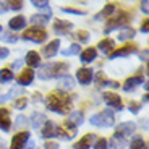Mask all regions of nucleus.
Listing matches in <instances>:
<instances>
[{
	"instance_id": "nucleus-3",
	"label": "nucleus",
	"mask_w": 149,
	"mask_h": 149,
	"mask_svg": "<svg viewBox=\"0 0 149 149\" xmlns=\"http://www.w3.org/2000/svg\"><path fill=\"white\" fill-rule=\"evenodd\" d=\"M113 122H115V118H113L112 110H102L91 117V125L99 127V128H109L113 125Z\"/></svg>"
},
{
	"instance_id": "nucleus-50",
	"label": "nucleus",
	"mask_w": 149,
	"mask_h": 149,
	"mask_svg": "<svg viewBox=\"0 0 149 149\" xmlns=\"http://www.w3.org/2000/svg\"><path fill=\"white\" fill-rule=\"evenodd\" d=\"M0 149H5L3 148V143H2V141H0Z\"/></svg>"
},
{
	"instance_id": "nucleus-25",
	"label": "nucleus",
	"mask_w": 149,
	"mask_h": 149,
	"mask_svg": "<svg viewBox=\"0 0 149 149\" xmlns=\"http://www.w3.org/2000/svg\"><path fill=\"white\" fill-rule=\"evenodd\" d=\"M113 45H115V44H113V41H112V39H104V41L99 42V45H97V47H99V50H102L104 54H109V55H110Z\"/></svg>"
},
{
	"instance_id": "nucleus-38",
	"label": "nucleus",
	"mask_w": 149,
	"mask_h": 149,
	"mask_svg": "<svg viewBox=\"0 0 149 149\" xmlns=\"http://www.w3.org/2000/svg\"><path fill=\"white\" fill-rule=\"evenodd\" d=\"M62 11L63 13H73V15H86V11H83V10H76V8H62Z\"/></svg>"
},
{
	"instance_id": "nucleus-39",
	"label": "nucleus",
	"mask_w": 149,
	"mask_h": 149,
	"mask_svg": "<svg viewBox=\"0 0 149 149\" xmlns=\"http://www.w3.org/2000/svg\"><path fill=\"white\" fill-rule=\"evenodd\" d=\"M23 2H8V10H21Z\"/></svg>"
},
{
	"instance_id": "nucleus-45",
	"label": "nucleus",
	"mask_w": 149,
	"mask_h": 149,
	"mask_svg": "<svg viewBox=\"0 0 149 149\" xmlns=\"http://www.w3.org/2000/svg\"><path fill=\"white\" fill-rule=\"evenodd\" d=\"M21 65H23V60H16V62H13V63H11V68L18 70V68L21 67Z\"/></svg>"
},
{
	"instance_id": "nucleus-5",
	"label": "nucleus",
	"mask_w": 149,
	"mask_h": 149,
	"mask_svg": "<svg viewBox=\"0 0 149 149\" xmlns=\"http://www.w3.org/2000/svg\"><path fill=\"white\" fill-rule=\"evenodd\" d=\"M127 21H128V13L122 11V13H118V16H113V18H109V19H107V23H105V28H104V33H105V34L112 33L113 29H117L118 26L125 24Z\"/></svg>"
},
{
	"instance_id": "nucleus-30",
	"label": "nucleus",
	"mask_w": 149,
	"mask_h": 149,
	"mask_svg": "<svg viewBox=\"0 0 149 149\" xmlns=\"http://www.w3.org/2000/svg\"><path fill=\"white\" fill-rule=\"evenodd\" d=\"M130 149H148V143H146L144 139H141L139 136H136V138L131 141Z\"/></svg>"
},
{
	"instance_id": "nucleus-9",
	"label": "nucleus",
	"mask_w": 149,
	"mask_h": 149,
	"mask_svg": "<svg viewBox=\"0 0 149 149\" xmlns=\"http://www.w3.org/2000/svg\"><path fill=\"white\" fill-rule=\"evenodd\" d=\"M73 28V23L70 21H63V19H55L54 21V33L57 34H67L68 29Z\"/></svg>"
},
{
	"instance_id": "nucleus-16",
	"label": "nucleus",
	"mask_w": 149,
	"mask_h": 149,
	"mask_svg": "<svg viewBox=\"0 0 149 149\" xmlns=\"http://www.w3.org/2000/svg\"><path fill=\"white\" fill-rule=\"evenodd\" d=\"M134 123L133 122H125V123H120L118 127H117V131L115 133H118V134H122L123 138L125 136H128V134H131L134 131Z\"/></svg>"
},
{
	"instance_id": "nucleus-21",
	"label": "nucleus",
	"mask_w": 149,
	"mask_h": 149,
	"mask_svg": "<svg viewBox=\"0 0 149 149\" xmlns=\"http://www.w3.org/2000/svg\"><path fill=\"white\" fill-rule=\"evenodd\" d=\"M24 62L28 63V67H39V63H41V57H39V54H37V52L31 50V52H28Z\"/></svg>"
},
{
	"instance_id": "nucleus-31",
	"label": "nucleus",
	"mask_w": 149,
	"mask_h": 149,
	"mask_svg": "<svg viewBox=\"0 0 149 149\" xmlns=\"http://www.w3.org/2000/svg\"><path fill=\"white\" fill-rule=\"evenodd\" d=\"M31 23L36 24V28H41V26H44L45 23H47V18L42 16V15H34V16H31Z\"/></svg>"
},
{
	"instance_id": "nucleus-43",
	"label": "nucleus",
	"mask_w": 149,
	"mask_h": 149,
	"mask_svg": "<svg viewBox=\"0 0 149 149\" xmlns=\"http://www.w3.org/2000/svg\"><path fill=\"white\" fill-rule=\"evenodd\" d=\"M45 149H58V144L54 141H47L45 143Z\"/></svg>"
},
{
	"instance_id": "nucleus-10",
	"label": "nucleus",
	"mask_w": 149,
	"mask_h": 149,
	"mask_svg": "<svg viewBox=\"0 0 149 149\" xmlns=\"http://www.w3.org/2000/svg\"><path fill=\"white\" fill-rule=\"evenodd\" d=\"M58 47H60V41L55 39V41H52L50 44H47L44 49H42V55H44L45 58H52V57L58 52Z\"/></svg>"
},
{
	"instance_id": "nucleus-40",
	"label": "nucleus",
	"mask_w": 149,
	"mask_h": 149,
	"mask_svg": "<svg viewBox=\"0 0 149 149\" xmlns=\"http://www.w3.org/2000/svg\"><path fill=\"white\" fill-rule=\"evenodd\" d=\"M76 37L79 39V42H86L88 39H89V34L86 33V31H79V33L76 34Z\"/></svg>"
},
{
	"instance_id": "nucleus-7",
	"label": "nucleus",
	"mask_w": 149,
	"mask_h": 149,
	"mask_svg": "<svg viewBox=\"0 0 149 149\" xmlns=\"http://www.w3.org/2000/svg\"><path fill=\"white\" fill-rule=\"evenodd\" d=\"M104 101H105V104L110 105V107L115 109V110H122L123 109L122 99H120V96H117L115 93H104Z\"/></svg>"
},
{
	"instance_id": "nucleus-27",
	"label": "nucleus",
	"mask_w": 149,
	"mask_h": 149,
	"mask_svg": "<svg viewBox=\"0 0 149 149\" xmlns=\"http://www.w3.org/2000/svg\"><path fill=\"white\" fill-rule=\"evenodd\" d=\"M24 91H23V88H13V89L8 91V94H5V96H0V104H3V102H7L8 99H13L15 96H18V94H23Z\"/></svg>"
},
{
	"instance_id": "nucleus-24",
	"label": "nucleus",
	"mask_w": 149,
	"mask_h": 149,
	"mask_svg": "<svg viewBox=\"0 0 149 149\" xmlns=\"http://www.w3.org/2000/svg\"><path fill=\"white\" fill-rule=\"evenodd\" d=\"M141 83H143L141 76H133V78H128L127 81H125V84H123V89H125V91H131V89H134L138 84H141Z\"/></svg>"
},
{
	"instance_id": "nucleus-28",
	"label": "nucleus",
	"mask_w": 149,
	"mask_h": 149,
	"mask_svg": "<svg viewBox=\"0 0 149 149\" xmlns=\"http://www.w3.org/2000/svg\"><path fill=\"white\" fill-rule=\"evenodd\" d=\"M134 37V29L133 28H123L118 33V41H128Z\"/></svg>"
},
{
	"instance_id": "nucleus-41",
	"label": "nucleus",
	"mask_w": 149,
	"mask_h": 149,
	"mask_svg": "<svg viewBox=\"0 0 149 149\" xmlns=\"http://www.w3.org/2000/svg\"><path fill=\"white\" fill-rule=\"evenodd\" d=\"M8 54H10V50L7 47H0V58H7Z\"/></svg>"
},
{
	"instance_id": "nucleus-46",
	"label": "nucleus",
	"mask_w": 149,
	"mask_h": 149,
	"mask_svg": "<svg viewBox=\"0 0 149 149\" xmlns=\"http://www.w3.org/2000/svg\"><path fill=\"white\" fill-rule=\"evenodd\" d=\"M7 10H8V3H5V2H0V13H5Z\"/></svg>"
},
{
	"instance_id": "nucleus-23",
	"label": "nucleus",
	"mask_w": 149,
	"mask_h": 149,
	"mask_svg": "<svg viewBox=\"0 0 149 149\" xmlns=\"http://www.w3.org/2000/svg\"><path fill=\"white\" fill-rule=\"evenodd\" d=\"M73 86H74L73 78H71V76H68V74L62 76V78H60V81H58V88H60V89L70 91V89H73Z\"/></svg>"
},
{
	"instance_id": "nucleus-8",
	"label": "nucleus",
	"mask_w": 149,
	"mask_h": 149,
	"mask_svg": "<svg viewBox=\"0 0 149 149\" xmlns=\"http://www.w3.org/2000/svg\"><path fill=\"white\" fill-rule=\"evenodd\" d=\"M29 141V131H21V133L15 134L11 139V149H21L24 144Z\"/></svg>"
},
{
	"instance_id": "nucleus-49",
	"label": "nucleus",
	"mask_w": 149,
	"mask_h": 149,
	"mask_svg": "<svg viewBox=\"0 0 149 149\" xmlns=\"http://www.w3.org/2000/svg\"><path fill=\"white\" fill-rule=\"evenodd\" d=\"M139 58H141V60H148V52L144 50V52L141 54V57H139Z\"/></svg>"
},
{
	"instance_id": "nucleus-47",
	"label": "nucleus",
	"mask_w": 149,
	"mask_h": 149,
	"mask_svg": "<svg viewBox=\"0 0 149 149\" xmlns=\"http://www.w3.org/2000/svg\"><path fill=\"white\" fill-rule=\"evenodd\" d=\"M148 5H149V2H141V10L144 13H148Z\"/></svg>"
},
{
	"instance_id": "nucleus-36",
	"label": "nucleus",
	"mask_w": 149,
	"mask_h": 149,
	"mask_svg": "<svg viewBox=\"0 0 149 149\" xmlns=\"http://www.w3.org/2000/svg\"><path fill=\"white\" fill-rule=\"evenodd\" d=\"M24 125H28V118L23 115H18L16 117V123H15V128H19V127H24Z\"/></svg>"
},
{
	"instance_id": "nucleus-33",
	"label": "nucleus",
	"mask_w": 149,
	"mask_h": 149,
	"mask_svg": "<svg viewBox=\"0 0 149 149\" xmlns=\"http://www.w3.org/2000/svg\"><path fill=\"white\" fill-rule=\"evenodd\" d=\"M62 54H63L65 57H70V55H74V54H79V44H71L70 47L65 49Z\"/></svg>"
},
{
	"instance_id": "nucleus-14",
	"label": "nucleus",
	"mask_w": 149,
	"mask_h": 149,
	"mask_svg": "<svg viewBox=\"0 0 149 149\" xmlns=\"http://www.w3.org/2000/svg\"><path fill=\"white\" fill-rule=\"evenodd\" d=\"M11 127V120H10V112L7 109H0V128L3 131H8Z\"/></svg>"
},
{
	"instance_id": "nucleus-1",
	"label": "nucleus",
	"mask_w": 149,
	"mask_h": 149,
	"mask_svg": "<svg viewBox=\"0 0 149 149\" xmlns=\"http://www.w3.org/2000/svg\"><path fill=\"white\" fill-rule=\"evenodd\" d=\"M47 109L57 112L60 115H65L71 110V99L63 91H54L47 96Z\"/></svg>"
},
{
	"instance_id": "nucleus-18",
	"label": "nucleus",
	"mask_w": 149,
	"mask_h": 149,
	"mask_svg": "<svg viewBox=\"0 0 149 149\" xmlns=\"http://www.w3.org/2000/svg\"><path fill=\"white\" fill-rule=\"evenodd\" d=\"M8 26H10L11 31H18V29H23L26 26V18L24 16H15L8 21Z\"/></svg>"
},
{
	"instance_id": "nucleus-13",
	"label": "nucleus",
	"mask_w": 149,
	"mask_h": 149,
	"mask_svg": "<svg viewBox=\"0 0 149 149\" xmlns=\"http://www.w3.org/2000/svg\"><path fill=\"white\" fill-rule=\"evenodd\" d=\"M33 79H34V71L33 70H23L21 71V74L18 76V83H19V86H29L31 83H33Z\"/></svg>"
},
{
	"instance_id": "nucleus-29",
	"label": "nucleus",
	"mask_w": 149,
	"mask_h": 149,
	"mask_svg": "<svg viewBox=\"0 0 149 149\" xmlns=\"http://www.w3.org/2000/svg\"><path fill=\"white\" fill-rule=\"evenodd\" d=\"M42 123H45V117H44V113H39V112L33 113V117H31V125H33L34 128H39V127L42 125Z\"/></svg>"
},
{
	"instance_id": "nucleus-37",
	"label": "nucleus",
	"mask_w": 149,
	"mask_h": 149,
	"mask_svg": "<svg viewBox=\"0 0 149 149\" xmlns=\"http://www.w3.org/2000/svg\"><path fill=\"white\" fill-rule=\"evenodd\" d=\"M26 105H28V99H26V97H21V99L15 101V107L19 109V110H21V109H24Z\"/></svg>"
},
{
	"instance_id": "nucleus-34",
	"label": "nucleus",
	"mask_w": 149,
	"mask_h": 149,
	"mask_svg": "<svg viewBox=\"0 0 149 149\" xmlns=\"http://www.w3.org/2000/svg\"><path fill=\"white\" fill-rule=\"evenodd\" d=\"M31 3H33L36 8H42V10H45V13L50 16V10H49V2H47V0H44V2H37V0H33Z\"/></svg>"
},
{
	"instance_id": "nucleus-22",
	"label": "nucleus",
	"mask_w": 149,
	"mask_h": 149,
	"mask_svg": "<svg viewBox=\"0 0 149 149\" xmlns=\"http://www.w3.org/2000/svg\"><path fill=\"white\" fill-rule=\"evenodd\" d=\"M83 122H84V115H83L81 112H71V113H70L68 123H70V125H73L74 128L79 127V125H81Z\"/></svg>"
},
{
	"instance_id": "nucleus-2",
	"label": "nucleus",
	"mask_w": 149,
	"mask_h": 149,
	"mask_svg": "<svg viewBox=\"0 0 149 149\" xmlns=\"http://www.w3.org/2000/svg\"><path fill=\"white\" fill-rule=\"evenodd\" d=\"M68 70V65L63 62H54V63H47L42 65L39 70V78L41 79H50V78H57V76H65Z\"/></svg>"
},
{
	"instance_id": "nucleus-26",
	"label": "nucleus",
	"mask_w": 149,
	"mask_h": 149,
	"mask_svg": "<svg viewBox=\"0 0 149 149\" xmlns=\"http://www.w3.org/2000/svg\"><path fill=\"white\" fill-rule=\"evenodd\" d=\"M113 10H115V5H113V3H107V7L102 8V10L99 11L96 16H94V18H96V19H102L104 16L107 18V16H110L112 13H113Z\"/></svg>"
},
{
	"instance_id": "nucleus-19",
	"label": "nucleus",
	"mask_w": 149,
	"mask_h": 149,
	"mask_svg": "<svg viewBox=\"0 0 149 149\" xmlns=\"http://www.w3.org/2000/svg\"><path fill=\"white\" fill-rule=\"evenodd\" d=\"M134 50H136V47H134V45H131V44H128V45H125V47H120L118 50H113V52L110 54V57H109V58H118V57L128 55V54L134 52Z\"/></svg>"
},
{
	"instance_id": "nucleus-51",
	"label": "nucleus",
	"mask_w": 149,
	"mask_h": 149,
	"mask_svg": "<svg viewBox=\"0 0 149 149\" xmlns=\"http://www.w3.org/2000/svg\"><path fill=\"white\" fill-rule=\"evenodd\" d=\"M0 31H3V28H2V24H0Z\"/></svg>"
},
{
	"instance_id": "nucleus-4",
	"label": "nucleus",
	"mask_w": 149,
	"mask_h": 149,
	"mask_svg": "<svg viewBox=\"0 0 149 149\" xmlns=\"http://www.w3.org/2000/svg\"><path fill=\"white\" fill-rule=\"evenodd\" d=\"M23 39L24 41H33V42H37V44H41L47 39V33H45L42 28H29L28 31L23 33Z\"/></svg>"
},
{
	"instance_id": "nucleus-44",
	"label": "nucleus",
	"mask_w": 149,
	"mask_h": 149,
	"mask_svg": "<svg viewBox=\"0 0 149 149\" xmlns=\"http://www.w3.org/2000/svg\"><path fill=\"white\" fill-rule=\"evenodd\" d=\"M141 31H143V33H149V21H148V19H146V21L144 23H143V26H141Z\"/></svg>"
},
{
	"instance_id": "nucleus-15",
	"label": "nucleus",
	"mask_w": 149,
	"mask_h": 149,
	"mask_svg": "<svg viewBox=\"0 0 149 149\" xmlns=\"http://www.w3.org/2000/svg\"><path fill=\"white\" fill-rule=\"evenodd\" d=\"M96 57H97V50L94 47H88V49H84L81 52V62L83 63H91V62H94L96 60Z\"/></svg>"
},
{
	"instance_id": "nucleus-6",
	"label": "nucleus",
	"mask_w": 149,
	"mask_h": 149,
	"mask_svg": "<svg viewBox=\"0 0 149 149\" xmlns=\"http://www.w3.org/2000/svg\"><path fill=\"white\" fill-rule=\"evenodd\" d=\"M74 134H76V128H74L73 125H70L68 122L65 123V125H62V127L57 128V136H60V138L65 139V141L74 138Z\"/></svg>"
},
{
	"instance_id": "nucleus-35",
	"label": "nucleus",
	"mask_w": 149,
	"mask_h": 149,
	"mask_svg": "<svg viewBox=\"0 0 149 149\" xmlns=\"http://www.w3.org/2000/svg\"><path fill=\"white\" fill-rule=\"evenodd\" d=\"M94 149H109V141L105 138H99L94 143Z\"/></svg>"
},
{
	"instance_id": "nucleus-20",
	"label": "nucleus",
	"mask_w": 149,
	"mask_h": 149,
	"mask_svg": "<svg viewBox=\"0 0 149 149\" xmlns=\"http://www.w3.org/2000/svg\"><path fill=\"white\" fill-rule=\"evenodd\" d=\"M110 146L113 149H123V148H127V139L123 138L122 134L115 133L113 134V138L110 139Z\"/></svg>"
},
{
	"instance_id": "nucleus-48",
	"label": "nucleus",
	"mask_w": 149,
	"mask_h": 149,
	"mask_svg": "<svg viewBox=\"0 0 149 149\" xmlns=\"http://www.w3.org/2000/svg\"><path fill=\"white\" fill-rule=\"evenodd\" d=\"M26 149H37V148H36V144H34L33 141H28V148Z\"/></svg>"
},
{
	"instance_id": "nucleus-12",
	"label": "nucleus",
	"mask_w": 149,
	"mask_h": 149,
	"mask_svg": "<svg viewBox=\"0 0 149 149\" xmlns=\"http://www.w3.org/2000/svg\"><path fill=\"white\" fill-rule=\"evenodd\" d=\"M42 138H54V136H57V128L55 125H54V122H50V120H45L44 127H42Z\"/></svg>"
},
{
	"instance_id": "nucleus-32",
	"label": "nucleus",
	"mask_w": 149,
	"mask_h": 149,
	"mask_svg": "<svg viewBox=\"0 0 149 149\" xmlns=\"http://www.w3.org/2000/svg\"><path fill=\"white\" fill-rule=\"evenodd\" d=\"M0 79H2V83L11 81V79H13V73H11V70H8V68H2V70H0Z\"/></svg>"
},
{
	"instance_id": "nucleus-42",
	"label": "nucleus",
	"mask_w": 149,
	"mask_h": 149,
	"mask_svg": "<svg viewBox=\"0 0 149 149\" xmlns=\"http://www.w3.org/2000/svg\"><path fill=\"white\" fill-rule=\"evenodd\" d=\"M130 110L133 112V113H138L139 112V104H136V102H130Z\"/></svg>"
},
{
	"instance_id": "nucleus-11",
	"label": "nucleus",
	"mask_w": 149,
	"mask_h": 149,
	"mask_svg": "<svg viewBox=\"0 0 149 149\" xmlns=\"http://www.w3.org/2000/svg\"><path fill=\"white\" fill-rule=\"evenodd\" d=\"M76 78H78V81L81 84H89L93 81V70H89V68H79L76 71Z\"/></svg>"
},
{
	"instance_id": "nucleus-17",
	"label": "nucleus",
	"mask_w": 149,
	"mask_h": 149,
	"mask_svg": "<svg viewBox=\"0 0 149 149\" xmlns=\"http://www.w3.org/2000/svg\"><path fill=\"white\" fill-rule=\"evenodd\" d=\"M93 141H94V134L88 133V134H84L78 143H74L73 148L74 149H89L91 144H93Z\"/></svg>"
}]
</instances>
